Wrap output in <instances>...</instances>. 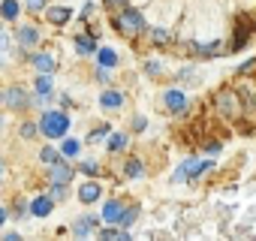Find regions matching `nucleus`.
I'll return each mask as SVG.
<instances>
[{
    "mask_svg": "<svg viewBox=\"0 0 256 241\" xmlns=\"http://www.w3.org/2000/svg\"><path fill=\"white\" fill-rule=\"evenodd\" d=\"M40 130H42L48 139H60V136L70 130V118H66L64 112H46V114H42Z\"/></svg>",
    "mask_w": 256,
    "mask_h": 241,
    "instance_id": "f257e3e1",
    "label": "nucleus"
},
{
    "mask_svg": "<svg viewBox=\"0 0 256 241\" xmlns=\"http://www.w3.org/2000/svg\"><path fill=\"white\" fill-rule=\"evenodd\" d=\"M114 28H118L120 34H126V36H136V34L145 28V22H142V16H139L136 10H124V12L114 18Z\"/></svg>",
    "mask_w": 256,
    "mask_h": 241,
    "instance_id": "f03ea898",
    "label": "nucleus"
},
{
    "mask_svg": "<svg viewBox=\"0 0 256 241\" xmlns=\"http://www.w3.org/2000/svg\"><path fill=\"white\" fill-rule=\"evenodd\" d=\"M217 106H220V112H223L226 118H238V114H241V106H238V96H235L232 90H223V94L217 96Z\"/></svg>",
    "mask_w": 256,
    "mask_h": 241,
    "instance_id": "7ed1b4c3",
    "label": "nucleus"
},
{
    "mask_svg": "<svg viewBox=\"0 0 256 241\" xmlns=\"http://www.w3.org/2000/svg\"><path fill=\"white\" fill-rule=\"evenodd\" d=\"M166 108L169 112H184L187 108V96H184V90H166Z\"/></svg>",
    "mask_w": 256,
    "mask_h": 241,
    "instance_id": "20e7f679",
    "label": "nucleus"
},
{
    "mask_svg": "<svg viewBox=\"0 0 256 241\" xmlns=\"http://www.w3.org/2000/svg\"><path fill=\"white\" fill-rule=\"evenodd\" d=\"M70 178H72V169H70L66 163H54V166H52V181H54V184H66Z\"/></svg>",
    "mask_w": 256,
    "mask_h": 241,
    "instance_id": "39448f33",
    "label": "nucleus"
},
{
    "mask_svg": "<svg viewBox=\"0 0 256 241\" xmlns=\"http://www.w3.org/2000/svg\"><path fill=\"white\" fill-rule=\"evenodd\" d=\"M6 96H10V100H6V102H10V108H28V94H24L22 88H12Z\"/></svg>",
    "mask_w": 256,
    "mask_h": 241,
    "instance_id": "423d86ee",
    "label": "nucleus"
},
{
    "mask_svg": "<svg viewBox=\"0 0 256 241\" xmlns=\"http://www.w3.org/2000/svg\"><path fill=\"white\" fill-rule=\"evenodd\" d=\"M78 199H82V202H96V199H100V184H94V181L82 184V190H78Z\"/></svg>",
    "mask_w": 256,
    "mask_h": 241,
    "instance_id": "0eeeda50",
    "label": "nucleus"
},
{
    "mask_svg": "<svg viewBox=\"0 0 256 241\" xmlns=\"http://www.w3.org/2000/svg\"><path fill=\"white\" fill-rule=\"evenodd\" d=\"M30 211H34L36 217H48V214H52V199H48V196H36L34 205H30Z\"/></svg>",
    "mask_w": 256,
    "mask_h": 241,
    "instance_id": "6e6552de",
    "label": "nucleus"
},
{
    "mask_svg": "<svg viewBox=\"0 0 256 241\" xmlns=\"http://www.w3.org/2000/svg\"><path fill=\"white\" fill-rule=\"evenodd\" d=\"M120 214H124L120 202H106V205H102V217H106L108 223H118V220H120Z\"/></svg>",
    "mask_w": 256,
    "mask_h": 241,
    "instance_id": "1a4fd4ad",
    "label": "nucleus"
},
{
    "mask_svg": "<svg viewBox=\"0 0 256 241\" xmlns=\"http://www.w3.org/2000/svg\"><path fill=\"white\" fill-rule=\"evenodd\" d=\"M100 102H102L106 108H118V106H124V94H118V90H106V94L100 96Z\"/></svg>",
    "mask_w": 256,
    "mask_h": 241,
    "instance_id": "9d476101",
    "label": "nucleus"
},
{
    "mask_svg": "<svg viewBox=\"0 0 256 241\" xmlns=\"http://www.w3.org/2000/svg\"><path fill=\"white\" fill-rule=\"evenodd\" d=\"M70 16H72V12H70L66 6H54V10H48V22H52V24H64Z\"/></svg>",
    "mask_w": 256,
    "mask_h": 241,
    "instance_id": "9b49d317",
    "label": "nucleus"
},
{
    "mask_svg": "<svg viewBox=\"0 0 256 241\" xmlns=\"http://www.w3.org/2000/svg\"><path fill=\"white\" fill-rule=\"evenodd\" d=\"M36 40H40L36 28H22V30H18V42H22V46H36Z\"/></svg>",
    "mask_w": 256,
    "mask_h": 241,
    "instance_id": "f8f14e48",
    "label": "nucleus"
},
{
    "mask_svg": "<svg viewBox=\"0 0 256 241\" xmlns=\"http://www.w3.org/2000/svg\"><path fill=\"white\" fill-rule=\"evenodd\" d=\"M34 66H36L40 72H52V70H54V60H52L48 54H34Z\"/></svg>",
    "mask_w": 256,
    "mask_h": 241,
    "instance_id": "ddd939ff",
    "label": "nucleus"
},
{
    "mask_svg": "<svg viewBox=\"0 0 256 241\" xmlns=\"http://www.w3.org/2000/svg\"><path fill=\"white\" fill-rule=\"evenodd\" d=\"M76 48H78L82 54H94V52H96V46H94L90 36H76Z\"/></svg>",
    "mask_w": 256,
    "mask_h": 241,
    "instance_id": "4468645a",
    "label": "nucleus"
},
{
    "mask_svg": "<svg viewBox=\"0 0 256 241\" xmlns=\"http://www.w3.org/2000/svg\"><path fill=\"white\" fill-rule=\"evenodd\" d=\"M0 16H4V18H16V16H18V0H4Z\"/></svg>",
    "mask_w": 256,
    "mask_h": 241,
    "instance_id": "2eb2a0df",
    "label": "nucleus"
},
{
    "mask_svg": "<svg viewBox=\"0 0 256 241\" xmlns=\"http://www.w3.org/2000/svg\"><path fill=\"white\" fill-rule=\"evenodd\" d=\"M124 172H126V178H142V163L139 160H126Z\"/></svg>",
    "mask_w": 256,
    "mask_h": 241,
    "instance_id": "dca6fc26",
    "label": "nucleus"
},
{
    "mask_svg": "<svg viewBox=\"0 0 256 241\" xmlns=\"http://www.w3.org/2000/svg\"><path fill=\"white\" fill-rule=\"evenodd\" d=\"M100 64H102V66H114V64H118L114 48H100Z\"/></svg>",
    "mask_w": 256,
    "mask_h": 241,
    "instance_id": "f3484780",
    "label": "nucleus"
},
{
    "mask_svg": "<svg viewBox=\"0 0 256 241\" xmlns=\"http://www.w3.org/2000/svg\"><path fill=\"white\" fill-rule=\"evenodd\" d=\"M124 145H126V136L124 133H112L108 136V151H120Z\"/></svg>",
    "mask_w": 256,
    "mask_h": 241,
    "instance_id": "a211bd4d",
    "label": "nucleus"
},
{
    "mask_svg": "<svg viewBox=\"0 0 256 241\" xmlns=\"http://www.w3.org/2000/svg\"><path fill=\"white\" fill-rule=\"evenodd\" d=\"M36 90H40L42 96H46V94L52 90V76H48V72H42V76L36 78Z\"/></svg>",
    "mask_w": 256,
    "mask_h": 241,
    "instance_id": "6ab92c4d",
    "label": "nucleus"
},
{
    "mask_svg": "<svg viewBox=\"0 0 256 241\" xmlns=\"http://www.w3.org/2000/svg\"><path fill=\"white\" fill-rule=\"evenodd\" d=\"M90 229H94V217H84L82 223H76V235L82 238V235H90Z\"/></svg>",
    "mask_w": 256,
    "mask_h": 241,
    "instance_id": "aec40b11",
    "label": "nucleus"
},
{
    "mask_svg": "<svg viewBox=\"0 0 256 241\" xmlns=\"http://www.w3.org/2000/svg\"><path fill=\"white\" fill-rule=\"evenodd\" d=\"M60 148H64V154H66V157H76V154H78V142H76V139H66Z\"/></svg>",
    "mask_w": 256,
    "mask_h": 241,
    "instance_id": "412c9836",
    "label": "nucleus"
},
{
    "mask_svg": "<svg viewBox=\"0 0 256 241\" xmlns=\"http://www.w3.org/2000/svg\"><path fill=\"white\" fill-rule=\"evenodd\" d=\"M40 160H42V163H58V151H54V148H42Z\"/></svg>",
    "mask_w": 256,
    "mask_h": 241,
    "instance_id": "4be33fe9",
    "label": "nucleus"
},
{
    "mask_svg": "<svg viewBox=\"0 0 256 241\" xmlns=\"http://www.w3.org/2000/svg\"><path fill=\"white\" fill-rule=\"evenodd\" d=\"M136 214H139V211H136V208H133V211H124V214H120V220H118V223H124V226H130V223H133V220H136Z\"/></svg>",
    "mask_w": 256,
    "mask_h": 241,
    "instance_id": "5701e85b",
    "label": "nucleus"
},
{
    "mask_svg": "<svg viewBox=\"0 0 256 241\" xmlns=\"http://www.w3.org/2000/svg\"><path fill=\"white\" fill-rule=\"evenodd\" d=\"M151 40H154V42H166V40H169V34H166V30H160V28H154V30H151Z\"/></svg>",
    "mask_w": 256,
    "mask_h": 241,
    "instance_id": "b1692460",
    "label": "nucleus"
},
{
    "mask_svg": "<svg viewBox=\"0 0 256 241\" xmlns=\"http://www.w3.org/2000/svg\"><path fill=\"white\" fill-rule=\"evenodd\" d=\"M100 235L102 238H126V232H118V229H102Z\"/></svg>",
    "mask_w": 256,
    "mask_h": 241,
    "instance_id": "393cba45",
    "label": "nucleus"
},
{
    "mask_svg": "<svg viewBox=\"0 0 256 241\" xmlns=\"http://www.w3.org/2000/svg\"><path fill=\"white\" fill-rule=\"evenodd\" d=\"M145 72H148V76H157V72H160V64H157V60H148V64H145Z\"/></svg>",
    "mask_w": 256,
    "mask_h": 241,
    "instance_id": "a878e982",
    "label": "nucleus"
},
{
    "mask_svg": "<svg viewBox=\"0 0 256 241\" xmlns=\"http://www.w3.org/2000/svg\"><path fill=\"white\" fill-rule=\"evenodd\" d=\"M42 6H46V0H28V10L30 12H40Z\"/></svg>",
    "mask_w": 256,
    "mask_h": 241,
    "instance_id": "bb28decb",
    "label": "nucleus"
},
{
    "mask_svg": "<svg viewBox=\"0 0 256 241\" xmlns=\"http://www.w3.org/2000/svg\"><path fill=\"white\" fill-rule=\"evenodd\" d=\"M34 133H36V127H34V124H24V127H22V136H24V139H30Z\"/></svg>",
    "mask_w": 256,
    "mask_h": 241,
    "instance_id": "cd10ccee",
    "label": "nucleus"
},
{
    "mask_svg": "<svg viewBox=\"0 0 256 241\" xmlns=\"http://www.w3.org/2000/svg\"><path fill=\"white\" fill-rule=\"evenodd\" d=\"M82 172H88V175H94V172H96V163H94V160H88V163H82Z\"/></svg>",
    "mask_w": 256,
    "mask_h": 241,
    "instance_id": "c85d7f7f",
    "label": "nucleus"
},
{
    "mask_svg": "<svg viewBox=\"0 0 256 241\" xmlns=\"http://www.w3.org/2000/svg\"><path fill=\"white\" fill-rule=\"evenodd\" d=\"M205 151H208V154H220V145H217V142H208Z\"/></svg>",
    "mask_w": 256,
    "mask_h": 241,
    "instance_id": "c756f323",
    "label": "nucleus"
},
{
    "mask_svg": "<svg viewBox=\"0 0 256 241\" xmlns=\"http://www.w3.org/2000/svg\"><path fill=\"white\" fill-rule=\"evenodd\" d=\"M96 78H100V82H102V84H106V82H108V78H112V76H108V72H106V66H102V70H100V72H96Z\"/></svg>",
    "mask_w": 256,
    "mask_h": 241,
    "instance_id": "7c9ffc66",
    "label": "nucleus"
},
{
    "mask_svg": "<svg viewBox=\"0 0 256 241\" xmlns=\"http://www.w3.org/2000/svg\"><path fill=\"white\" fill-rule=\"evenodd\" d=\"M133 127H136V130L142 133V130H145V118H136V120H133Z\"/></svg>",
    "mask_w": 256,
    "mask_h": 241,
    "instance_id": "2f4dec72",
    "label": "nucleus"
},
{
    "mask_svg": "<svg viewBox=\"0 0 256 241\" xmlns=\"http://www.w3.org/2000/svg\"><path fill=\"white\" fill-rule=\"evenodd\" d=\"M4 220H6V211H4V208H0V226H4Z\"/></svg>",
    "mask_w": 256,
    "mask_h": 241,
    "instance_id": "473e14b6",
    "label": "nucleus"
},
{
    "mask_svg": "<svg viewBox=\"0 0 256 241\" xmlns=\"http://www.w3.org/2000/svg\"><path fill=\"white\" fill-rule=\"evenodd\" d=\"M124 4V0H108V6H120Z\"/></svg>",
    "mask_w": 256,
    "mask_h": 241,
    "instance_id": "72a5a7b5",
    "label": "nucleus"
},
{
    "mask_svg": "<svg viewBox=\"0 0 256 241\" xmlns=\"http://www.w3.org/2000/svg\"><path fill=\"white\" fill-rule=\"evenodd\" d=\"M0 172H4V166H0Z\"/></svg>",
    "mask_w": 256,
    "mask_h": 241,
    "instance_id": "f704fd0d",
    "label": "nucleus"
}]
</instances>
